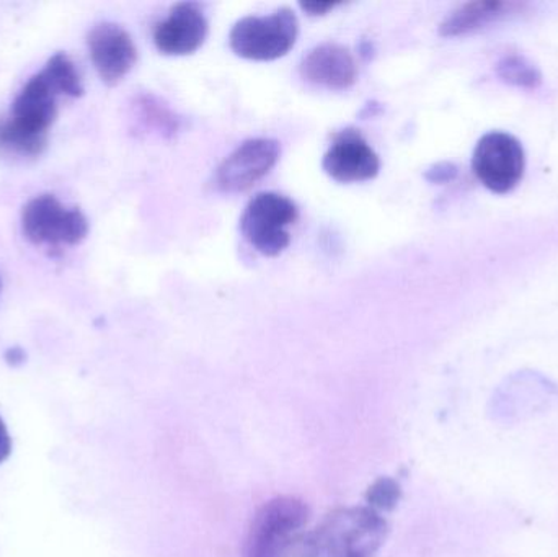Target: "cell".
Returning <instances> with one entry per match:
<instances>
[{
	"label": "cell",
	"instance_id": "19",
	"mask_svg": "<svg viewBox=\"0 0 558 557\" xmlns=\"http://www.w3.org/2000/svg\"><path fill=\"white\" fill-rule=\"evenodd\" d=\"M456 173H458V169H456L452 164L441 162L436 164L435 167H432V169L426 172V179L436 183L448 182V180L454 179Z\"/></svg>",
	"mask_w": 558,
	"mask_h": 557
},
{
	"label": "cell",
	"instance_id": "21",
	"mask_svg": "<svg viewBox=\"0 0 558 557\" xmlns=\"http://www.w3.org/2000/svg\"><path fill=\"white\" fill-rule=\"evenodd\" d=\"M10 451H12V438H10L9 431L0 419V464L10 457Z\"/></svg>",
	"mask_w": 558,
	"mask_h": 557
},
{
	"label": "cell",
	"instance_id": "2",
	"mask_svg": "<svg viewBox=\"0 0 558 557\" xmlns=\"http://www.w3.org/2000/svg\"><path fill=\"white\" fill-rule=\"evenodd\" d=\"M307 519V506L294 497L265 504L252 522L245 557H288Z\"/></svg>",
	"mask_w": 558,
	"mask_h": 557
},
{
	"label": "cell",
	"instance_id": "22",
	"mask_svg": "<svg viewBox=\"0 0 558 557\" xmlns=\"http://www.w3.org/2000/svg\"><path fill=\"white\" fill-rule=\"evenodd\" d=\"M13 359L12 365H19V363H22L23 360H25V353L22 352L20 349H12L7 352V360Z\"/></svg>",
	"mask_w": 558,
	"mask_h": 557
},
{
	"label": "cell",
	"instance_id": "5",
	"mask_svg": "<svg viewBox=\"0 0 558 557\" xmlns=\"http://www.w3.org/2000/svg\"><path fill=\"white\" fill-rule=\"evenodd\" d=\"M23 234L35 245L65 247L87 238L88 221L81 209H69L52 195H39L22 213Z\"/></svg>",
	"mask_w": 558,
	"mask_h": 557
},
{
	"label": "cell",
	"instance_id": "10",
	"mask_svg": "<svg viewBox=\"0 0 558 557\" xmlns=\"http://www.w3.org/2000/svg\"><path fill=\"white\" fill-rule=\"evenodd\" d=\"M208 35V20L195 2H180L169 15L157 23L154 43L160 52L169 56L192 55L202 48Z\"/></svg>",
	"mask_w": 558,
	"mask_h": 557
},
{
	"label": "cell",
	"instance_id": "4",
	"mask_svg": "<svg viewBox=\"0 0 558 557\" xmlns=\"http://www.w3.org/2000/svg\"><path fill=\"white\" fill-rule=\"evenodd\" d=\"M298 206L279 193H258L251 199L241 219L244 238L267 257H277L289 242L288 228L298 221Z\"/></svg>",
	"mask_w": 558,
	"mask_h": 557
},
{
	"label": "cell",
	"instance_id": "18",
	"mask_svg": "<svg viewBox=\"0 0 558 557\" xmlns=\"http://www.w3.org/2000/svg\"><path fill=\"white\" fill-rule=\"evenodd\" d=\"M400 499V486L389 477H380L367 491L366 500L373 510H392Z\"/></svg>",
	"mask_w": 558,
	"mask_h": 557
},
{
	"label": "cell",
	"instance_id": "15",
	"mask_svg": "<svg viewBox=\"0 0 558 557\" xmlns=\"http://www.w3.org/2000/svg\"><path fill=\"white\" fill-rule=\"evenodd\" d=\"M136 117L146 130L160 136H172L179 130V118L154 95H141L136 98Z\"/></svg>",
	"mask_w": 558,
	"mask_h": 557
},
{
	"label": "cell",
	"instance_id": "1",
	"mask_svg": "<svg viewBox=\"0 0 558 557\" xmlns=\"http://www.w3.org/2000/svg\"><path fill=\"white\" fill-rule=\"evenodd\" d=\"M386 522L376 510H338L298 542V557H373L383 545Z\"/></svg>",
	"mask_w": 558,
	"mask_h": 557
},
{
	"label": "cell",
	"instance_id": "11",
	"mask_svg": "<svg viewBox=\"0 0 558 557\" xmlns=\"http://www.w3.org/2000/svg\"><path fill=\"white\" fill-rule=\"evenodd\" d=\"M58 95L49 87L48 82L36 74L26 82L12 105L9 121L23 134L36 140H48V130L58 114L56 105Z\"/></svg>",
	"mask_w": 558,
	"mask_h": 557
},
{
	"label": "cell",
	"instance_id": "14",
	"mask_svg": "<svg viewBox=\"0 0 558 557\" xmlns=\"http://www.w3.org/2000/svg\"><path fill=\"white\" fill-rule=\"evenodd\" d=\"M41 77L48 82L56 95H69V97H81L84 94L81 75L75 69L74 62L64 52H58L46 62Z\"/></svg>",
	"mask_w": 558,
	"mask_h": 557
},
{
	"label": "cell",
	"instance_id": "9",
	"mask_svg": "<svg viewBox=\"0 0 558 557\" xmlns=\"http://www.w3.org/2000/svg\"><path fill=\"white\" fill-rule=\"evenodd\" d=\"M322 167L337 182H366L379 173L380 160L356 130H343L335 136Z\"/></svg>",
	"mask_w": 558,
	"mask_h": 557
},
{
	"label": "cell",
	"instance_id": "20",
	"mask_svg": "<svg viewBox=\"0 0 558 557\" xmlns=\"http://www.w3.org/2000/svg\"><path fill=\"white\" fill-rule=\"evenodd\" d=\"M337 2H318V0H311V2H301L302 10L308 15H325L328 10L333 9Z\"/></svg>",
	"mask_w": 558,
	"mask_h": 557
},
{
	"label": "cell",
	"instance_id": "12",
	"mask_svg": "<svg viewBox=\"0 0 558 557\" xmlns=\"http://www.w3.org/2000/svg\"><path fill=\"white\" fill-rule=\"evenodd\" d=\"M301 74L311 84L344 90L356 82L357 65L350 49L338 43H322L302 59Z\"/></svg>",
	"mask_w": 558,
	"mask_h": 557
},
{
	"label": "cell",
	"instance_id": "6",
	"mask_svg": "<svg viewBox=\"0 0 558 557\" xmlns=\"http://www.w3.org/2000/svg\"><path fill=\"white\" fill-rule=\"evenodd\" d=\"M472 169L492 192H511L521 182L526 169L523 144L513 134L490 131L475 146Z\"/></svg>",
	"mask_w": 558,
	"mask_h": 557
},
{
	"label": "cell",
	"instance_id": "3",
	"mask_svg": "<svg viewBox=\"0 0 558 557\" xmlns=\"http://www.w3.org/2000/svg\"><path fill=\"white\" fill-rule=\"evenodd\" d=\"M299 22L291 9L271 15L244 16L232 26L229 43L232 51L254 61H274L288 55L298 39Z\"/></svg>",
	"mask_w": 558,
	"mask_h": 557
},
{
	"label": "cell",
	"instance_id": "13",
	"mask_svg": "<svg viewBox=\"0 0 558 557\" xmlns=\"http://www.w3.org/2000/svg\"><path fill=\"white\" fill-rule=\"evenodd\" d=\"M518 3L500 2V0H477V2L464 3L452 10L441 25H439V33L442 36H461L465 33L474 32V29L482 28L488 25L494 20L501 19V16L510 13L511 10L518 9Z\"/></svg>",
	"mask_w": 558,
	"mask_h": 557
},
{
	"label": "cell",
	"instance_id": "7",
	"mask_svg": "<svg viewBox=\"0 0 558 557\" xmlns=\"http://www.w3.org/2000/svg\"><path fill=\"white\" fill-rule=\"evenodd\" d=\"M281 147L277 140L254 137L229 154L216 172V186L226 193L245 192L277 166Z\"/></svg>",
	"mask_w": 558,
	"mask_h": 557
},
{
	"label": "cell",
	"instance_id": "16",
	"mask_svg": "<svg viewBox=\"0 0 558 557\" xmlns=\"http://www.w3.org/2000/svg\"><path fill=\"white\" fill-rule=\"evenodd\" d=\"M495 71L500 75L501 81L517 87L536 88L543 84V74L534 62L526 56L510 52L500 58L495 65Z\"/></svg>",
	"mask_w": 558,
	"mask_h": 557
},
{
	"label": "cell",
	"instance_id": "17",
	"mask_svg": "<svg viewBox=\"0 0 558 557\" xmlns=\"http://www.w3.org/2000/svg\"><path fill=\"white\" fill-rule=\"evenodd\" d=\"M46 141L35 140L16 130L9 120L0 121V150L15 156H39L45 149Z\"/></svg>",
	"mask_w": 558,
	"mask_h": 557
},
{
	"label": "cell",
	"instance_id": "8",
	"mask_svg": "<svg viewBox=\"0 0 558 557\" xmlns=\"http://www.w3.org/2000/svg\"><path fill=\"white\" fill-rule=\"evenodd\" d=\"M88 49L98 75L108 85L123 81L136 64L137 49L133 38L117 23L94 26L88 35Z\"/></svg>",
	"mask_w": 558,
	"mask_h": 557
}]
</instances>
